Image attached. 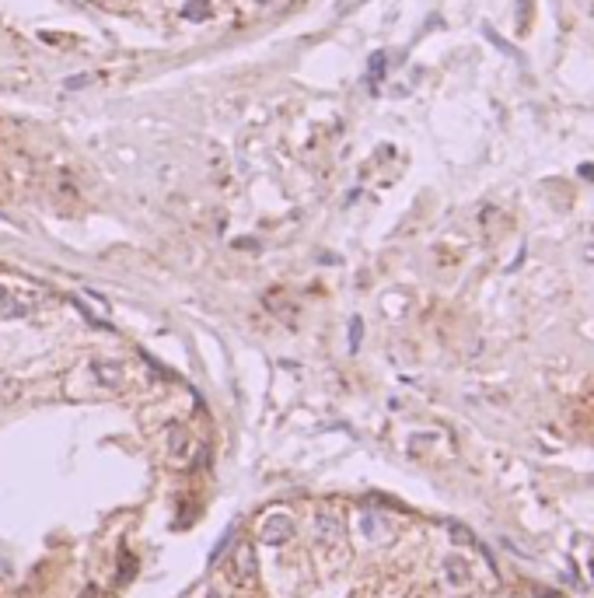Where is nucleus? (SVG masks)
<instances>
[{
    "label": "nucleus",
    "instance_id": "nucleus-1",
    "mask_svg": "<svg viewBox=\"0 0 594 598\" xmlns=\"http://www.w3.org/2000/svg\"><path fill=\"white\" fill-rule=\"evenodd\" d=\"M227 577L234 581V584H252L255 581V546L252 543H242L234 556H231V563H227Z\"/></svg>",
    "mask_w": 594,
    "mask_h": 598
},
{
    "label": "nucleus",
    "instance_id": "nucleus-2",
    "mask_svg": "<svg viewBox=\"0 0 594 598\" xmlns=\"http://www.w3.org/2000/svg\"><path fill=\"white\" fill-rule=\"evenodd\" d=\"M291 535H294V521H291L287 514H269V518L262 521V528H259V539L269 543V546H280V543H287Z\"/></svg>",
    "mask_w": 594,
    "mask_h": 598
},
{
    "label": "nucleus",
    "instance_id": "nucleus-3",
    "mask_svg": "<svg viewBox=\"0 0 594 598\" xmlns=\"http://www.w3.org/2000/svg\"><path fill=\"white\" fill-rule=\"evenodd\" d=\"M315 528H318V539H322V543H340L342 539V521L340 518H336V514H318V518H315Z\"/></svg>",
    "mask_w": 594,
    "mask_h": 598
},
{
    "label": "nucleus",
    "instance_id": "nucleus-4",
    "mask_svg": "<svg viewBox=\"0 0 594 598\" xmlns=\"http://www.w3.org/2000/svg\"><path fill=\"white\" fill-rule=\"evenodd\" d=\"M189 448H193V444H189V434H185L182 427H171V434H168V455H171V462H178V466H182V462L189 459Z\"/></svg>",
    "mask_w": 594,
    "mask_h": 598
},
{
    "label": "nucleus",
    "instance_id": "nucleus-5",
    "mask_svg": "<svg viewBox=\"0 0 594 598\" xmlns=\"http://www.w3.org/2000/svg\"><path fill=\"white\" fill-rule=\"evenodd\" d=\"M91 375H94L98 385L112 388V385H119V364H112V361H94V364H91Z\"/></svg>",
    "mask_w": 594,
    "mask_h": 598
},
{
    "label": "nucleus",
    "instance_id": "nucleus-6",
    "mask_svg": "<svg viewBox=\"0 0 594 598\" xmlns=\"http://www.w3.org/2000/svg\"><path fill=\"white\" fill-rule=\"evenodd\" d=\"M25 315H28V304L0 287V319H25Z\"/></svg>",
    "mask_w": 594,
    "mask_h": 598
},
{
    "label": "nucleus",
    "instance_id": "nucleus-7",
    "mask_svg": "<svg viewBox=\"0 0 594 598\" xmlns=\"http://www.w3.org/2000/svg\"><path fill=\"white\" fill-rule=\"evenodd\" d=\"M234 532H238V525L231 521V525H227V532L220 535V543H217V550H213V553H210V560H213V563H217V560H220V553H224V550H227V546L234 543Z\"/></svg>",
    "mask_w": 594,
    "mask_h": 598
},
{
    "label": "nucleus",
    "instance_id": "nucleus-8",
    "mask_svg": "<svg viewBox=\"0 0 594 598\" xmlns=\"http://www.w3.org/2000/svg\"><path fill=\"white\" fill-rule=\"evenodd\" d=\"M448 577H451L455 584H462V581L468 577V570L462 567V563H458V560H448Z\"/></svg>",
    "mask_w": 594,
    "mask_h": 598
},
{
    "label": "nucleus",
    "instance_id": "nucleus-9",
    "mask_svg": "<svg viewBox=\"0 0 594 598\" xmlns=\"http://www.w3.org/2000/svg\"><path fill=\"white\" fill-rule=\"evenodd\" d=\"M360 336H364L360 319H350V350H357V346H360Z\"/></svg>",
    "mask_w": 594,
    "mask_h": 598
}]
</instances>
